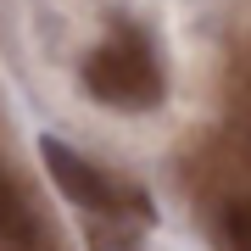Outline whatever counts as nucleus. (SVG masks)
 I'll list each match as a JSON object with an SVG mask.
<instances>
[{"mask_svg": "<svg viewBox=\"0 0 251 251\" xmlns=\"http://www.w3.org/2000/svg\"><path fill=\"white\" fill-rule=\"evenodd\" d=\"M84 90H90L100 106L151 112V106H162V95H168V78H162L156 50L145 45L134 28H117L112 39H100V45L84 56Z\"/></svg>", "mask_w": 251, "mask_h": 251, "instance_id": "1", "label": "nucleus"}, {"mask_svg": "<svg viewBox=\"0 0 251 251\" xmlns=\"http://www.w3.org/2000/svg\"><path fill=\"white\" fill-rule=\"evenodd\" d=\"M39 162H45V173L56 179V190H62L73 206H84L90 218H140V224L156 218V206H151V196H145L140 184L106 173L100 162L78 156L67 140H56V134H39Z\"/></svg>", "mask_w": 251, "mask_h": 251, "instance_id": "2", "label": "nucleus"}, {"mask_svg": "<svg viewBox=\"0 0 251 251\" xmlns=\"http://www.w3.org/2000/svg\"><path fill=\"white\" fill-rule=\"evenodd\" d=\"M0 246L6 251H56L39 206L28 201V190L17 184L11 168H0Z\"/></svg>", "mask_w": 251, "mask_h": 251, "instance_id": "3", "label": "nucleus"}, {"mask_svg": "<svg viewBox=\"0 0 251 251\" xmlns=\"http://www.w3.org/2000/svg\"><path fill=\"white\" fill-rule=\"evenodd\" d=\"M218 240H224V251H251V201H229L224 206Z\"/></svg>", "mask_w": 251, "mask_h": 251, "instance_id": "4", "label": "nucleus"}, {"mask_svg": "<svg viewBox=\"0 0 251 251\" xmlns=\"http://www.w3.org/2000/svg\"><path fill=\"white\" fill-rule=\"evenodd\" d=\"M117 224H123V218H95V224L84 229V246H90V251H140L134 234H123Z\"/></svg>", "mask_w": 251, "mask_h": 251, "instance_id": "5", "label": "nucleus"}]
</instances>
